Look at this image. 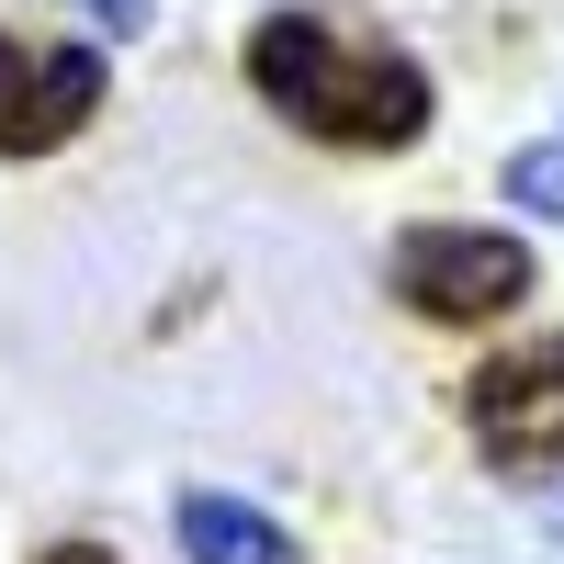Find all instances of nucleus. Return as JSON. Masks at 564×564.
<instances>
[{
  "mask_svg": "<svg viewBox=\"0 0 564 564\" xmlns=\"http://www.w3.org/2000/svg\"><path fill=\"white\" fill-rule=\"evenodd\" d=\"M508 204H531V215H553L564 226V148H508Z\"/></svg>",
  "mask_w": 564,
  "mask_h": 564,
  "instance_id": "423d86ee",
  "label": "nucleus"
},
{
  "mask_svg": "<svg viewBox=\"0 0 564 564\" xmlns=\"http://www.w3.org/2000/svg\"><path fill=\"white\" fill-rule=\"evenodd\" d=\"M181 553H193V564H294V542L271 531V508L215 497V486L181 497Z\"/></svg>",
  "mask_w": 564,
  "mask_h": 564,
  "instance_id": "39448f33",
  "label": "nucleus"
},
{
  "mask_svg": "<svg viewBox=\"0 0 564 564\" xmlns=\"http://www.w3.org/2000/svg\"><path fill=\"white\" fill-rule=\"evenodd\" d=\"M395 294L441 327H486L531 294V249L497 226H406L395 238Z\"/></svg>",
  "mask_w": 564,
  "mask_h": 564,
  "instance_id": "f03ea898",
  "label": "nucleus"
},
{
  "mask_svg": "<svg viewBox=\"0 0 564 564\" xmlns=\"http://www.w3.org/2000/svg\"><path fill=\"white\" fill-rule=\"evenodd\" d=\"M249 79L294 135H327V148H361V159L417 148V124H430V68L372 34H339L327 12H271L249 34Z\"/></svg>",
  "mask_w": 564,
  "mask_h": 564,
  "instance_id": "f257e3e1",
  "label": "nucleus"
},
{
  "mask_svg": "<svg viewBox=\"0 0 564 564\" xmlns=\"http://www.w3.org/2000/svg\"><path fill=\"white\" fill-rule=\"evenodd\" d=\"M102 113V57L90 45H34L0 34V159H45Z\"/></svg>",
  "mask_w": 564,
  "mask_h": 564,
  "instance_id": "20e7f679",
  "label": "nucleus"
},
{
  "mask_svg": "<svg viewBox=\"0 0 564 564\" xmlns=\"http://www.w3.org/2000/svg\"><path fill=\"white\" fill-rule=\"evenodd\" d=\"M463 417H475V452L497 463V475H542V463H564V339L497 350L475 384H463Z\"/></svg>",
  "mask_w": 564,
  "mask_h": 564,
  "instance_id": "7ed1b4c3",
  "label": "nucleus"
},
{
  "mask_svg": "<svg viewBox=\"0 0 564 564\" xmlns=\"http://www.w3.org/2000/svg\"><path fill=\"white\" fill-rule=\"evenodd\" d=\"M34 564H113V553H102V542H45Z\"/></svg>",
  "mask_w": 564,
  "mask_h": 564,
  "instance_id": "0eeeda50",
  "label": "nucleus"
}]
</instances>
